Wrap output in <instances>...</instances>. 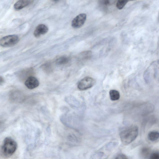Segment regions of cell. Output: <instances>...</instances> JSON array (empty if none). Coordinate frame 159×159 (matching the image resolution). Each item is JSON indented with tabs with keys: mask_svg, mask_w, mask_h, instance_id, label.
Returning <instances> with one entry per match:
<instances>
[{
	"mask_svg": "<svg viewBox=\"0 0 159 159\" xmlns=\"http://www.w3.org/2000/svg\"><path fill=\"white\" fill-rule=\"evenodd\" d=\"M138 132V128L135 125H131L121 130L120 136L122 143L124 145L130 143L137 138Z\"/></svg>",
	"mask_w": 159,
	"mask_h": 159,
	"instance_id": "cell-1",
	"label": "cell"
},
{
	"mask_svg": "<svg viewBox=\"0 0 159 159\" xmlns=\"http://www.w3.org/2000/svg\"><path fill=\"white\" fill-rule=\"evenodd\" d=\"M17 147V143L11 137H7L4 140L1 151L4 156L9 157L15 153Z\"/></svg>",
	"mask_w": 159,
	"mask_h": 159,
	"instance_id": "cell-2",
	"label": "cell"
},
{
	"mask_svg": "<svg viewBox=\"0 0 159 159\" xmlns=\"http://www.w3.org/2000/svg\"><path fill=\"white\" fill-rule=\"evenodd\" d=\"M19 41V37L16 35H10L2 37L0 39V45L4 47L13 46Z\"/></svg>",
	"mask_w": 159,
	"mask_h": 159,
	"instance_id": "cell-3",
	"label": "cell"
},
{
	"mask_svg": "<svg viewBox=\"0 0 159 159\" xmlns=\"http://www.w3.org/2000/svg\"><path fill=\"white\" fill-rule=\"evenodd\" d=\"M95 82L96 80L93 78L86 76L79 82L77 87L80 90H85L92 87L95 84Z\"/></svg>",
	"mask_w": 159,
	"mask_h": 159,
	"instance_id": "cell-4",
	"label": "cell"
},
{
	"mask_svg": "<svg viewBox=\"0 0 159 159\" xmlns=\"http://www.w3.org/2000/svg\"><path fill=\"white\" fill-rule=\"evenodd\" d=\"M9 99L10 101L12 102L20 103L24 101L25 96L21 91L14 90H12L10 93Z\"/></svg>",
	"mask_w": 159,
	"mask_h": 159,
	"instance_id": "cell-5",
	"label": "cell"
},
{
	"mask_svg": "<svg viewBox=\"0 0 159 159\" xmlns=\"http://www.w3.org/2000/svg\"><path fill=\"white\" fill-rule=\"evenodd\" d=\"M86 15L84 13L79 14L75 17L71 22L72 26L75 28H78L82 26L84 23L86 19Z\"/></svg>",
	"mask_w": 159,
	"mask_h": 159,
	"instance_id": "cell-6",
	"label": "cell"
},
{
	"mask_svg": "<svg viewBox=\"0 0 159 159\" xmlns=\"http://www.w3.org/2000/svg\"><path fill=\"white\" fill-rule=\"evenodd\" d=\"M38 80L35 77L31 76L25 80V84L29 89H33L38 87L39 85Z\"/></svg>",
	"mask_w": 159,
	"mask_h": 159,
	"instance_id": "cell-7",
	"label": "cell"
},
{
	"mask_svg": "<svg viewBox=\"0 0 159 159\" xmlns=\"http://www.w3.org/2000/svg\"><path fill=\"white\" fill-rule=\"evenodd\" d=\"M48 27L43 24H39L36 28L34 34L36 37H39L41 35L44 34L48 31Z\"/></svg>",
	"mask_w": 159,
	"mask_h": 159,
	"instance_id": "cell-8",
	"label": "cell"
},
{
	"mask_svg": "<svg viewBox=\"0 0 159 159\" xmlns=\"http://www.w3.org/2000/svg\"><path fill=\"white\" fill-rule=\"evenodd\" d=\"M33 1L31 0H21L16 2L14 4V7L16 10H20L31 3Z\"/></svg>",
	"mask_w": 159,
	"mask_h": 159,
	"instance_id": "cell-9",
	"label": "cell"
},
{
	"mask_svg": "<svg viewBox=\"0 0 159 159\" xmlns=\"http://www.w3.org/2000/svg\"><path fill=\"white\" fill-rule=\"evenodd\" d=\"M110 97L112 101H116L120 98V94L119 91L115 89L111 90L109 92Z\"/></svg>",
	"mask_w": 159,
	"mask_h": 159,
	"instance_id": "cell-10",
	"label": "cell"
},
{
	"mask_svg": "<svg viewBox=\"0 0 159 159\" xmlns=\"http://www.w3.org/2000/svg\"><path fill=\"white\" fill-rule=\"evenodd\" d=\"M159 133L156 131L150 132L148 135V139L150 141L154 142L156 141L159 138Z\"/></svg>",
	"mask_w": 159,
	"mask_h": 159,
	"instance_id": "cell-11",
	"label": "cell"
},
{
	"mask_svg": "<svg viewBox=\"0 0 159 159\" xmlns=\"http://www.w3.org/2000/svg\"><path fill=\"white\" fill-rule=\"evenodd\" d=\"M92 53L91 51H87L82 52L79 54V58L82 60H87L90 58L92 56Z\"/></svg>",
	"mask_w": 159,
	"mask_h": 159,
	"instance_id": "cell-12",
	"label": "cell"
},
{
	"mask_svg": "<svg viewBox=\"0 0 159 159\" xmlns=\"http://www.w3.org/2000/svg\"><path fill=\"white\" fill-rule=\"evenodd\" d=\"M70 59L69 57L63 56L57 58L56 60V62L58 65H63L68 63Z\"/></svg>",
	"mask_w": 159,
	"mask_h": 159,
	"instance_id": "cell-13",
	"label": "cell"
},
{
	"mask_svg": "<svg viewBox=\"0 0 159 159\" xmlns=\"http://www.w3.org/2000/svg\"><path fill=\"white\" fill-rule=\"evenodd\" d=\"M129 1L128 0H118L116 3V6L117 8L121 10L125 6Z\"/></svg>",
	"mask_w": 159,
	"mask_h": 159,
	"instance_id": "cell-14",
	"label": "cell"
},
{
	"mask_svg": "<svg viewBox=\"0 0 159 159\" xmlns=\"http://www.w3.org/2000/svg\"><path fill=\"white\" fill-rule=\"evenodd\" d=\"M150 153L149 149L147 148H143L141 150V154L143 157L147 158Z\"/></svg>",
	"mask_w": 159,
	"mask_h": 159,
	"instance_id": "cell-15",
	"label": "cell"
},
{
	"mask_svg": "<svg viewBox=\"0 0 159 159\" xmlns=\"http://www.w3.org/2000/svg\"><path fill=\"white\" fill-rule=\"evenodd\" d=\"M149 159H159V154L158 152H154L151 154Z\"/></svg>",
	"mask_w": 159,
	"mask_h": 159,
	"instance_id": "cell-16",
	"label": "cell"
},
{
	"mask_svg": "<svg viewBox=\"0 0 159 159\" xmlns=\"http://www.w3.org/2000/svg\"><path fill=\"white\" fill-rule=\"evenodd\" d=\"M115 159H128L127 157L124 154H120L116 157Z\"/></svg>",
	"mask_w": 159,
	"mask_h": 159,
	"instance_id": "cell-17",
	"label": "cell"
},
{
	"mask_svg": "<svg viewBox=\"0 0 159 159\" xmlns=\"http://www.w3.org/2000/svg\"><path fill=\"white\" fill-rule=\"evenodd\" d=\"M4 81V78L1 76H0V85L2 84Z\"/></svg>",
	"mask_w": 159,
	"mask_h": 159,
	"instance_id": "cell-18",
	"label": "cell"
}]
</instances>
